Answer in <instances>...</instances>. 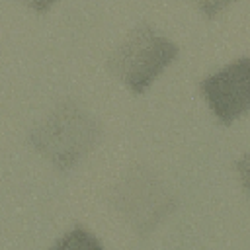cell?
<instances>
[{
    "label": "cell",
    "instance_id": "1",
    "mask_svg": "<svg viewBox=\"0 0 250 250\" xmlns=\"http://www.w3.org/2000/svg\"><path fill=\"white\" fill-rule=\"evenodd\" d=\"M102 127L98 119L76 102H62L39 123L29 141L59 170L72 168L98 143Z\"/></svg>",
    "mask_w": 250,
    "mask_h": 250
},
{
    "label": "cell",
    "instance_id": "2",
    "mask_svg": "<svg viewBox=\"0 0 250 250\" xmlns=\"http://www.w3.org/2000/svg\"><path fill=\"white\" fill-rule=\"evenodd\" d=\"M178 57V47L168 37L141 23L109 55L107 66L135 94H143L154 78Z\"/></svg>",
    "mask_w": 250,
    "mask_h": 250
},
{
    "label": "cell",
    "instance_id": "3",
    "mask_svg": "<svg viewBox=\"0 0 250 250\" xmlns=\"http://www.w3.org/2000/svg\"><path fill=\"white\" fill-rule=\"evenodd\" d=\"M250 61L246 57L229 62L201 80V92L211 111L223 125H230L250 104Z\"/></svg>",
    "mask_w": 250,
    "mask_h": 250
},
{
    "label": "cell",
    "instance_id": "4",
    "mask_svg": "<svg viewBox=\"0 0 250 250\" xmlns=\"http://www.w3.org/2000/svg\"><path fill=\"white\" fill-rule=\"evenodd\" d=\"M119 203L139 232H148L174 207L172 195L146 172L133 174L125 182Z\"/></svg>",
    "mask_w": 250,
    "mask_h": 250
},
{
    "label": "cell",
    "instance_id": "5",
    "mask_svg": "<svg viewBox=\"0 0 250 250\" xmlns=\"http://www.w3.org/2000/svg\"><path fill=\"white\" fill-rule=\"evenodd\" d=\"M51 250H105L100 240L84 227H74L55 242Z\"/></svg>",
    "mask_w": 250,
    "mask_h": 250
}]
</instances>
